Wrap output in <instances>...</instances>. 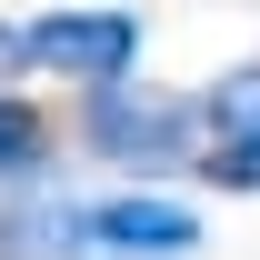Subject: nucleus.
Wrapping results in <instances>:
<instances>
[{
	"label": "nucleus",
	"mask_w": 260,
	"mask_h": 260,
	"mask_svg": "<svg viewBox=\"0 0 260 260\" xmlns=\"http://www.w3.org/2000/svg\"><path fill=\"white\" fill-rule=\"evenodd\" d=\"M220 190H260V70H230L220 90H200V150Z\"/></svg>",
	"instance_id": "obj_4"
},
{
	"label": "nucleus",
	"mask_w": 260,
	"mask_h": 260,
	"mask_svg": "<svg viewBox=\"0 0 260 260\" xmlns=\"http://www.w3.org/2000/svg\"><path fill=\"white\" fill-rule=\"evenodd\" d=\"M40 160H50V120H40L30 100L0 90V180H20V170H40Z\"/></svg>",
	"instance_id": "obj_6"
},
{
	"label": "nucleus",
	"mask_w": 260,
	"mask_h": 260,
	"mask_svg": "<svg viewBox=\"0 0 260 260\" xmlns=\"http://www.w3.org/2000/svg\"><path fill=\"white\" fill-rule=\"evenodd\" d=\"M80 140L120 170H170L200 150V100H170V90H130V80H100L90 110H80Z\"/></svg>",
	"instance_id": "obj_1"
},
{
	"label": "nucleus",
	"mask_w": 260,
	"mask_h": 260,
	"mask_svg": "<svg viewBox=\"0 0 260 260\" xmlns=\"http://www.w3.org/2000/svg\"><path fill=\"white\" fill-rule=\"evenodd\" d=\"M80 250L90 260H180V250H200V220L180 200H150V190L90 200V210H80Z\"/></svg>",
	"instance_id": "obj_3"
},
{
	"label": "nucleus",
	"mask_w": 260,
	"mask_h": 260,
	"mask_svg": "<svg viewBox=\"0 0 260 260\" xmlns=\"http://www.w3.org/2000/svg\"><path fill=\"white\" fill-rule=\"evenodd\" d=\"M130 60H140L130 10H40V20H20V70H60L80 90H100V80H130Z\"/></svg>",
	"instance_id": "obj_2"
},
{
	"label": "nucleus",
	"mask_w": 260,
	"mask_h": 260,
	"mask_svg": "<svg viewBox=\"0 0 260 260\" xmlns=\"http://www.w3.org/2000/svg\"><path fill=\"white\" fill-rule=\"evenodd\" d=\"M0 260H90L80 250V200H20V210H0Z\"/></svg>",
	"instance_id": "obj_5"
}]
</instances>
